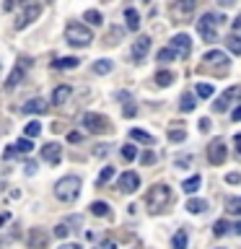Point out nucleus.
I'll return each instance as SVG.
<instances>
[{
  "instance_id": "nucleus-1",
  "label": "nucleus",
  "mask_w": 241,
  "mask_h": 249,
  "mask_svg": "<svg viewBox=\"0 0 241 249\" xmlns=\"http://www.w3.org/2000/svg\"><path fill=\"white\" fill-rule=\"evenodd\" d=\"M145 205H148V213H153V215L163 213L171 205V190L166 184H153L145 195Z\"/></svg>"
},
{
  "instance_id": "nucleus-2",
  "label": "nucleus",
  "mask_w": 241,
  "mask_h": 249,
  "mask_svg": "<svg viewBox=\"0 0 241 249\" xmlns=\"http://www.w3.org/2000/svg\"><path fill=\"white\" fill-rule=\"evenodd\" d=\"M78 195H81V177H75V174L62 177L60 182L54 184V197L60 202H75Z\"/></svg>"
},
{
  "instance_id": "nucleus-3",
  "label": "nucleus",
  "mask_w": 241,
  "mask_h": 249,
  "mask_svg": "<svg viewBox=\"0 0 241 249\" xmlns=\"http://www.w3.org/2000/svg\"><path fill=\"white\" fill-rule=\"evenodd\" d=\"M65 39H68V44H73V47H88L93 42V31L88 26H83V23H68Z\"/></svg>"
},
{
  "instance_id": "nucleus-4",
  "label": "nucleus",
  "mask_w": 241,
  "mask_h": 249,
  "mask_svg": "<svg viewBox=\"0 0 241 249\" xmlns=\"http://www.w3.org/2000/svg\"><path fill=\"white\" fill-rule=\"evenodd\" d=\"M81 124H83V130L93 132V135H104V132L112 130V122H109L104 114H96V112H86Z\"/></svg>"
},
{
  "instance_id": "nucleus-5",
  "label": "nucleus",
  "mask_w": 241,
  "mask_h": 249,
  "mask_svg": "<svg viewBox=\"0 0 241 249\" xmlns=\"http://www.w3.org/2000/svg\"><path fill=\"white\" fill-rule=\"evenodd\" d=\"M225 21L221 18V16H213V13H205V16H200V21H197V31H200V36L205 39V42H215V36H218V23Z\"/></svg>"
},
{
  "instance_id": "nucleus-6",
  "label": "nucleus",
  "mask_w": 241,
  "mask_h": 249,
  "mask_svg": "<svg viewBox=\"0 0 241 249\" xmlns=\"http://www.w3.org/2000/svg\"><path fill=\"white\" fill-rule=\"evenodd\" d=\"M225 156H228V151H225V140L215 138L213 143L207 145V161L213 163V166H221V163L225 161Z\"/></svg>"
},
{
  "instance_id": "nucleus-7",
  "label": "nucleus",
  "mask_w": 241,
  "mask_h": 249,
  "mask_svg": "<svg viewBox=\"0 0 241 249\" xmlns=\"http://www.w3.org/2000/svg\"><path fill=\"white\" fill-rule=\"evenodd\" d=\"M241 99V86H231L228 91H223L221 96H218V101L213 104V109L215 112H225V109H228L233 101H239Z\"/></svg>"
},
{
  "instance_id": "nucleus-8",
  "label": "nucleus",
  "mask_w": 241,
  "mask_h": 249,
  "mask_svg": "<svg viewBox=\"0 0 241 249\" xmlns=\"http://www.w3.org/2000/svg\"><path fill=\"white\" fill-rule=\"evenodd\" d=\"M39 13H42V8H39L36 3H26V8L18 13V18H16V29H26L31 21L39 18Z\"/></svg>"
},
{
  "instance_id": "nucleus-9",
  "label": "nucleus",
  "mask_w": 241,
  "mask_h": 249,
  "mask_svg": "<svg viewBox=\"0 0 241 249\" xmlns=\"http://www.w3.org/2000/svg\"><path fill=\"white\" fill-rule=\"evenodd\" d=\"M29 249H47L50 247V233H47L44 229H29Z\"/></svg>"
},
{
  "instance_id": "nucleus-10",
  "label": "nucleus",
  "mask_w": 241,
  "mask_h": 249,
  "mask_svg": "<svg viewBox=\"0 0 241 249\" xmlns=\"http://www.w3.org/2000/svg\"><path fill=\"white\" fill-rule=\"evenodd\" d=\"M171 50L176 52V57H187L189 50H192V39L187 34H176L174 39H171Z\"/></svg>"
},
{
  "instance_id": "nucleus-11",
  "label": "nucleus",
  "mask_w": 241,
  "mask_h": 249,
  "mask_svg": "<svg viewBox=\"0 0 241 249\" xmlns=\"http://www.w3.org/2000/svg\"><path fill=\"white\" fill-rule=\"evenodd\" d=\"M42 159L47 161V163H60V159H62V145L60 143H47L44 148H42Z\"/></svg>"
},
{
  "instance_id": "nucleus-12",
  "label": "nucleus",
  "mask_w": 241,
  "mask_h": 249,
  "mask_svg": "<svg viewBox=\"0 0 241 249\" xmlns=\"http://www.w3.org/2000/svg\"><path fill=\"white\" fill-rule=\"evenodd\" d=\"M26 62H31V60H18V65H16V68L11 70V75H8L5 89H16V86L23 81V73H26Z\"/></svg>"
},
{
  "instance_id": "nucleus-13",
  "label": "nucleus",
  "mask_w": 241,
  "mask_h": 249,
  "mask_svg": "<svg viewBox=\"0 0 241 249\" xmlns=\"http://www.w3.org/2000/svg\"><path fill=\"white\" fill-rule=\"evenodd\" d=\"M140 187V177L135 174V171H124V174L120 177V190L122 192H135Z\"/></svg>"
},
{
  "instance_id": "nucleus-14",
  "label": "nucleus",
  "mask_w": 241,
  "mask_h": 249,
  "mask_svg": "<svg viewBox=\"0 0 241 249\" xmlns=\"http://www.w3.org/2000/svg\"><path fill=\"white\" fill-rule=\"evenodd\" d=\"M70 93H73V89H70L68 83H60L57 89L52 91V104H54V107H62V104L70 99Z\"/></svg>"
},
{
  "instance_id": "nucleus-15",
  "label": "nucleus",
  "mask_w": 241,
  "mask_h": 249,
  "mask_svg": "<svg viewBox=\"0 0 241 249\" xmlns=\"http://www.w3.org/2000/svg\"><path fill=\"white\" fill-rule=\"evenodd\" d=\"M148 50H151V39L148 36L135 39V44H132V60H143L148 54Z\"/></svg>"
},
{
  "instance_id": "nucleus-16",
  "label": "nucleus",
  "mask_w": 241,
  "mask_h": 249,
  "mask_svg": "<svg viewBox=\"0 0 241 249\" xmlns=\"http://www.w3.org/2000/svg\"><path fill=\"white\" fill-rule=\"evenodd\" d=\"M23 112L26 114H44L47 112V101L44 99H29L23 104Z\"/></svg>"
},
{
  "instance_id": "nucleus-17",
  "label": "nucleus",
  "mask_w": 241,
  "mask_h": 249,
  "mask_svg": "<svg viewBox=\"0 0 241 249\" xmlns=\"http://www.w3.org/2000/svg\"><path fill=\"white\" fill-rule=\"evenodd\" d=\"M194 5H197V0H176L174 3V16H189L192 11H194Z\"/></svg>"
},
{
  "instance_id": "nucleus-18",
  "label": "nucleus",
  "mask_w": 241,
  "mask_h": 249,
  "mask_svg": "<svg viewBox=\"0 0 241 249\" xmlns=\"http://www.w3.org/2000/svg\"><path fill=\"white\" fill-rule=\"evenodd\" d=\"M202 62H210V65H225V68H228V57H225V52H218V50L205 52Z\"/></svg>"
},
{
  "instance_id": "nucleus-19",
  "label": "nucleus",
  "mask_w": 241,
  "mask_h": 249,
  "mask_svg": "<svg viewBox=\"0 0 241 249\" xmlns=\"http://www.w3.org/2000/svg\"><path fill=\"white\" fill-rule=\"evenodd\" d=\"M124 21H127V29L130 31H138L140 29V13L135 11V8H127V11H124Z\"/></svg>"
},
{
  "instance_id": "nucleus-20",
  "label": "nucleus",
  "mask_w": 241,
  "mask_h": 249,
  "mask_svg": "<svg viewBox=\"0 0 241 249\" xmlns=\"http://www.w3.org/2000/svg\"><path fill=\"white\" fill-rule=\"evenodd\" d=\"M130 138L132 140H135V143H145V145H153L155 143V140H153V135H148V132L145 130H130Z\"/></svg>"
},
{
  "instance_id": "nucleus-21",
  "label": "nucleus",
  "mask_w": 241,
  "mask_h": 249,
  "mask_svg": "<svg viewBox=\"0 0 241 249\" xmlns=\"http://www.w3.org/2000/svg\"><path fill=\"white\" fill-rule=\"evenodd\" d=\"M78 62H81L78 57H57L54 60V70H73Z\"/></svg>"
},
{
  "instance_id": "nucleus-22",
  "label": "nucleus",
  "mask_w": 241,
  "mask_h": 249,
  "mask_svg": "<svg viewBox=\"0 0 241 249\" xmlns=\"http://www.w3.org/2000/svg\"><path fill=\"white\" fill-rule=\"evenodd\" d=\"M200 184H202V179H200L197 174H194V177H189V179H187V182L182 184V190H184L187 195H194V192L200 190Z\"/></svg>"
},
{
  "instance_id": "nucleus-23",
  "label": "nucleus",
  "mask_w": 241,
  "mask_h": 249,
  "mask_svg": "<svg viewBox=\"0 0 241 249\" xmlns=\"http://www.w3.org/2000/svg\"><path fill=\"white\" fill-rule=\"evenodd\" d=\"M187 210H189V213H194V215H197V213H205V210H207V202L192 197L189 202H187Z\"/></svg>"
},
{
  "instance_id": "nucleus-24",
  "label": "nucleus",
  "mask_w": 241,
  "mask_h": 249,
  "mask_svg": "<svg viewBox=\"0 0 241 249\" xmlns=\"http://www.w3.org/2000/svg\"><path fill=\"white\" fill-rule=\"evenodd\" d=\"M91 213L99 215V218H106L109 215V205L104 200H96V202H91Z\"/></svg>"
},
{
  "instance_id": "nucleus-25",
  "label": "nucleus",
  "mask_w": 241,
  "mask_h": 249,
  "mask_svg": "<svg viewBox=\"0 0 241 249\" xmlns=\"http://www.w3.org/2000/svg\"><path fill=\"white\" fill-rule=\"evenodd\" d=\"M93 73H96V75L112 73V60H96V62H93Z\"/></svg>"
},
{
  "instance_id": "nucleus-26",
  "label": "nucleus",
  "mask_w": 241,
  "mask_h": 249,
  "mask_svg": "<svg viewBox=\"0 0 241 249\" xmlns=\"http://www.w3.org/2000/svg\"><path fill=\"white\" fill-rule=\"evenodd\" d=\"M13 148H16V153H31V151H34V143H31V138L23 135V138H21Z\"/></svg>"
},
{
  "instance_id": "nucleus-27",
  "label": "nucleus",
  "mask_w": 241,
  "mask_h": 249,
  "mask_svg": "<svg viewBox=\"0 0 241 249\" xmlns=\"http://www.w3.org/2000/svg\"><path fill=\"white\" fill-rule=\"evenodd\" d=\"M225 210L233 215H241V197H225Z\"/></svg>"
},
{
  "instance_id": "nucleus-28",
  "label": "nucleus",
  "mask_w": 241,
  "mask_h": 249,
  "mask_svg": "<svg viewBox=\"0 0 241 249\" xmlns=\"http://www.w3.org/2000/svg\"><path fill=\"white\" fill-rule=\"evenodd\" d=\"M171 81H174V73H169V70H161V73H155V83H158L161 89L171 86Z\"/></svg>"
},
{
  "instance_id": "nucleus-29",
  "label": "nucleus",
  "mask_w": 241,
  "mask_h": 249,
  "mask_svg": "<svg viewBox=\"0 0 241 249\" xmlns=\"http://www.w3.org/2000/svg\"><path fill=\"white\" fill-rule=\"evenodd\" d=\"M39 132H42V124H39L36 120H31V122L26 124V127H23V135H26V138H31V140H34V138L39 135Z\"/></svg>"
},
{
  "instance_id": "nucleus-30",
  "label": "nucleus",
  "mask_w": 241,
  "mask_h": 249,
  "mask_svg": "<svg viewBox=\"0 0 241 249\" xmlns=\"http://www.w3.org/2000/svg\"><path fill=\"white\" fill-rule=\"evenodd\" d=\"M171 244H174V249H187V231L179 229L174 233V241H171Z\"/></svg>"
},
{
  "instance_id": "nucleus-31",
  "label": "nucleus",
  "mask_w": 241,
  "mask_h": 249,
  "mask_svg": "<svg viewBox=\"0 0 241 249\" xmlns=\"http://www.w3.org/2000/svg\"><path fill=\"white\" fill-rule=\"evenodd\" d=\"M194 107H197V104H194V96H192V93H184V96H182V104H179V109H182V112H192Z\"/></svg>"
},
{
  "instance_id": "nucleus-32",
  "label": "nucleus",
  "mask_w": 241,
  "mask_h": 249,
  "mask_svg": "<svg viewBox=\"0 0 241 249\" xmlns=\"http://www.w3.org/2000/svg\"><path fill=\"white\" fill-rule=\"evenodd\" d=\"M112 177H114V166H104V169H101V174H99V179H96V184H99V187L106 184Z\"/></svg>"
},
{
  "instance_id": "nucleus-33",
  "label": "nucleus",
  "mask_w": 241,
  "mask_h": 249,
  "mask_svg": "<svg viewBox=\"0 0 241 249\" xmlns=\"http://www.w3.org/2000/svg\"><path fill=\"white\" fill-rule=\"evenodd\" d=\"M225 44H228V50H231L233 54H241V36H236V34H233V36H228V39H225Z\"/></svg>"
},
{
  "instance_id": "nucleus-34",
  "label": "nucleus",
  "mask_w": 241,
  "mask_h": 249,
  "mask_svg": "<svg viewBox=\"0 0 241 249\" xmlns=\"http://www.w3.org/2000/svg\"><path fill=\"white\" fill-rule=\"evenodd\" d=\"M213 83H197V96H202V99H210L213 96Z\"/></svg>"
},
{
  "instance_id": "nucleus-35",
  "label": "nucleus",
  "mask_w": 241,
  "mask_h": 249,
  "mask_svg": "<svg viewBox=\"0 0 241 249\" xmlns=\"http://www.w3.org/2000/svg\"><path fill=\"white\" fill-rule=\"evenodd\" d=\"M122 159L124 161H135L138 159V148L135 145H122Z\"/></svg>"
},
{
  "instance_id": "nucleus-36",
  "label": "nucleus",
  "mask_w": 241,
  "mask_h": 249,
  "mask_svg": "<svg viewBox=\"0 0 241 249\" xmlns=\"http://www.w3.org/2000/svg\"><path fill=\"white\" fill-rule=\"evenodd\" d=\"M83 18H86V21H91V26H99V23L104 21L99 11H86V13H83Z\"/></svg>"
},
{
  "instance_id": "nucleus-37",
  "label": "nucleus",
  "mask_w": 241,
  "mask_h": 249,
  "mask_svg": "<svg viewBox=\"0 0 241 249\" xmlns=\"http://www.w3.org/2000/svg\"><path fill=\"white\" fill-rule=\"evenodd\" d=\"M155 57H158V62H171V60L176 57V52L171 50V47H166V50H161L158 54H155Z\"/></svg>"
},
{
  "instance_id": "nucleus-38",
  "label": "nucleus",
  "mask_w": 241,
  "mask_h": 249,
  "mask_svg": "<svg viewBox=\"0 0 241 249\" xmlns=\"http://www.w3.org/2000/svg\"><path fill=\"white\" fill-rule=\"evenodd\" d=\"M228 229H231V223H228V221H215V226H213V233H215V236H223V233L228 231Z\"/></svg>"
},
{
  "instance_id": "nucleus-39",
  "label": "nucleus",
  "mask_w": 241,
  "mask_h": 249,
  "mask_svg": "<svg viewBox=\"0 0 241 249\" xmlns=\"http://www.w3.org/2000/svg\"><path fill=\"white\" fill-rule=\"evenodd\" d=\"M184 138H187L184 130H169V140H171V143H182Z\"/></svg>"
},
{
  "instance_id": "nucleus-40",
  "label": "nucleus",
  "mask_w": 241,
  "mask_h": 249,
  "mask_svg": "<svg viewBox=\"0 0 241 249\" xmlns=\"http://www.w3.org/2000/svg\"><path fill=\"white\" fill-rule=\"evenodd\" d=\"M122 114H124V117H135V114H138V107L132 104L130 99H124V109H122Z\"/></svg>"
},
{
  "instance_id": "nucleus-41",
  "label": "nucleus",
  "mask_w": 241,
  "mask_h": 249,
  "mask_svg": "<svg viewBox=\"0 0 241 249\" xmlns=\"http://www.w3.org/2000/svg\"><path fill=\"white\" fill-rule=\"evenodd\" d=\"M54 236L65 239V236H68V223H60V226H54Z\"/></svg>"
},
{
  "instance_id": "nucleus-42",
  "label": "nucleus",
  "mask_w": 241,
  "mask_h": 249,
  "mask_svg": "<svg viewBox=\"0 0 241 249\" xmlns=\"http://www.w3.org/2000/svg\"><path fill=\"white\" fill-rule=\"evenodd\" d=\"M140 161H143L145 166H151V163L155 161V153H151V151H148V153H143V156H140Z\"/></svg>"
},
{
  "instance_id": "nucleus-43",
  "label": "nucleus",
  "mask_w": 241,
  "mask_h": 249,
  "mask_svg": "<svg viewBox=\"0 0 241 249\" xmlns=\"http://www.w3.org/2000/svg\"><path fill=\"white\" fill-rule=\"evenodd\" d=\"M210 127H213V122H210L207 117H202V120H200V132H207Z\"/></svg>"
},
{
  "instance_id": "nucleus-44",
  "label": "nucleus",
  "mask_w": 241,
  "mask_h": 249,
  "mask_svg": "<svg viewBox=\"0 0 241 249\" xmlns=\"http://www.w3.org/2000/svg\"><path fill=\"white\" fill-rule=\"evenodd\" d=\"M225 182H228V184H239L241 182V174H236V171H233V174H225Z\"/></svg>"
},
{
  "instance_id": "nucleus-45",
  "label": "nucleus",
  "mask_w": 241,
  "mask_h": 249,
  "mask_svg": "<svg viewBox=\"0 0 241 249\" xmlns=\"http://www.w3.org/2000/svg\"><path fill=\"white\" fill-rule=\"evenodd\" d=\"M68 140H70V143H81L83 135H81V132H68Z\"/></svg>"
},
{
  "instance_id": "nucleus-46",
  "label": "nucleus",
  "mask_w": 241,
  "mask_h": 249,
  "mask_svg": "<svg viewBox=\"0 0 241 249\" xmlns=\"http://www.w3.org/2000/svg\"><path fill=\"white\" fill-rule=\"evenodd\" d=\"M16 5H18L16 0H3V11H5V13H8V11H13Z\"/></svg>"
},
{
  "instance_id": "nucleus-47",
  "label": "nucleus",
  "mask_w": 241,
  "mask_h": 249,
  "mask_svg": "<svg viewBox=\"0 0 241 249\" xmlns=\"http://www.w3.org/2000/svg\"><path fill=\"white\" fill-rule=\"evenodd\" d=\"M122 36V29H112L109 31V44H112V39H120Z\"/></svg>"
},
{
  "instance_id": "nucleus-48",
  "label": "nucleus",
  "mask_w": 241,
  "mask_h": 249,
  "mask_svg": "<svg viewBox=\"0 0 241 249\" xmlns=\"http://www.w3.org/2000/svg\"><path fill=\"white\" fill-rule=\"evenodd\" d=\"M23 171H26V174H34V171H36V163H34V161H29V163H26V169H23Z\"/></svg>"
},
{
  "instance_id": "nucleus-49",
  "label": "nucleus",
  "mask_w": 241,
  "mask_h": 249,
  "mask_svg": "<svg viewBox=\"0 0 241 249\" xmlns=\"http://www.w3.org/2000/svg\"><path fill=\"white\" fill-rule=\"evenodd\" d=\"M231 120H233V122H239V120H241V107H236V109H233Z\"/></svg>"
},
{
  "instance_id": "nucleus-50",
  "label": "nucleus",
  "mask_w": 241,
  "mask_h": 249,
  "mask_svg": "<svg viewBox=\"0 0 241 249\" xmlns=\"http://www.w3.org/2000/svg\"><path fill=\"white\" fill-rule=\"evenodd\" d=\"M3 156H5V161H8V159H13V156H16V148H5Z\"/></svg>"
},
{
  "instance_id": "nucleus-51",
  "label": "nucleus",
  "mask_w": 241,
  "mask_h": 249,
  "mask_svg": "<svg viewBox=\"0 0 241 249\" xmlns=\"http://www.w3.org/2000/svg\"><path fill=\"white\" fill-rule=\"evenodd\" d=\"M215 3H218V5H223V8H231L233 3H236V0H215Z\"/></svg>"
},
{
  "instance_id": "nucleus-52",
  "label": "nucleus",
  "mask_w": 241,
  "mask_h": 249,
  "mask_svg": "<svg viewBox=\"0 0 241 249\" xmlns=\"http://www.w3.org/2000/svg\"><path fill=\"white\" fill-rule=\"evenodd\" d=\"M68 226H81V215H73V218L68 221Z\"/></svg>"
},
{
  "instance_id": "nucleus-53",
  "label": "nucleus",
  "mask_w": 241,
  "mask_h": 249,
  "mask_svg": "<svg viewBox=\"0 0 241 249\" xmlns=\"http://www.w3.org/2000/svg\"><path fill=\"white\" fill-rule=\"evenodd\" d=\"M233 31H236V34H241V16H239L236 21H233Z\"/></svg>"
},
{
  "instance_id": "nucleus-54",
  "label": "nucleus",
  "mask_w": 241,
  "mask_h": 249,
  "mask_svg": "<svg viewBox=\"0 0 241 249\" xmlns=\"http://www.w3.org/2000/svg\"><path fill=\"white\" fill-rule=\"evenodd\" d=\"M192 159H189V156H184V159H176V163H179V166H187V163H189Z\"/></svg>"
},
{
  "instance_id": "nucleus-55",
  "label": "nucleus",
  "mask_w": 241,
  "mask_h": 249,
  "mask_svg": "<svg viewBox=\"0 0 241 249\" xmlns=\"http://www.w3.org/2000/svg\"><path fill=\"white\" fill-rule=\"evenodd\" d=\"M236 151H239V159H241V135H236Z\"/></svg>"
},
{
  "instance_id": "nucleus-56",
  "label": "nucleus",
  "mask_w": 241,
  "mask_h": 249,
  "mask_svg": "<svg viewBox=\"0 0 241 249\" xmlns=\"http://www.w3.org/2000/svg\"><path fill=\"white\" fill-rule=\"evenodd\" d=\"M60 249H81L78 244H65V247H60Z\"/></svg>"
},
{
  "instance_id": "nucleus-57",
  "label": "nucleus",
  "mask_w": 241,
  "mask_h": 249,
  "mask_svg": "<svg viewBox=\"0 0 241 249\" xmlns=\"http://www.w3.org/2000/svg\"><path fill=\"white\" fill-rule=\"evenodd\" d=\"M233 231H236V233H241V221H239L236 226H233Z\"/></svg>"
},
{
  "instance_id": "nucleus-58",
  "label": "nucleus",
  "mask_w": 241,
  "mask_h": 249,
  "mask_svg": "<svg viewBox=\"0 0 241 249\" xmlns=\"http://www.w3.org/2000/svg\"><path fill=\"white\" fill-rule=\"evenodd\" d=\"M16 3H23V5H26V3H29V0H16Z\"/></svg>"
}]
</instances>
